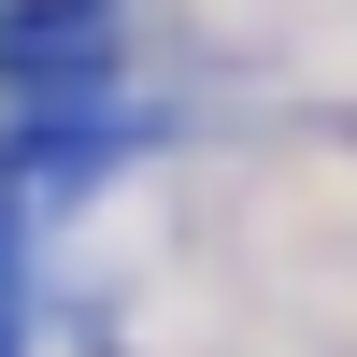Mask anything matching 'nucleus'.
Returning a JSON list of instances; mask_svg holds the SVG:
<instances>
[{"instance_id":"f257e3e1","label":"nucleus","mask_w":357,"mask_h":357,"mask_svg":"<svg viewBox=\"0 0 357 357\" xmlns=\"http://www.w3.org/2000/svg\"><path fill=\"white\" fill-rule=\"evenodd\" d=\"M114 57V0H0V72L57 86V72H100Z\"/></svg>"},{"instance_id":"f03ea898","label":"nucleus","mask_w":357,"mask_h":357,"mask_svg":"<svg viewBox=\"0 0 357 357\" xmlns=\"http://www.w3.org/2000/svg\"><path fill=\"white\" fill-rule=\"evenodd\" d=\"M0 357H15V329H0Z\"/></svg>"}]
</instances>
